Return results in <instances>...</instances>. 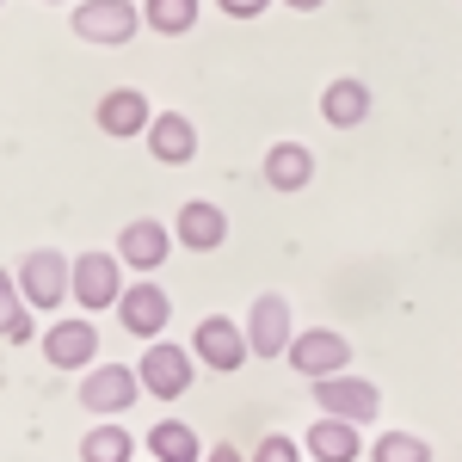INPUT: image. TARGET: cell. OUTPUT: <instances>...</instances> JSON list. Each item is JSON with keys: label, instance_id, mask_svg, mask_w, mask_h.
<instances>
[{"label": "cell", "instance_id": "cell-15", "mask_svg": "<svg viewBox=\"0 0 462 462\" xmlns=\"http://www.w3.org/2000/svg\"><path fill=\"white\" fill-rule=\"evenodd\" d=\"M259 179L272 185V191H302L309 179H315V148L309 143H272L265 148V161H259Z\"/></svg>", "mask_w": 462, "mask_h": 462}, {"label": "cell", "instance_id": "cell-4", "mask_svg": "<svg viewBox=\"0 0 462 462\" xmlns=\"http://www.w3.org/2000/svg\"><path fill=\"white\" fill-rule=\"evenodd\" d=\"M191 352H198V364L204 370H241L253 357V346H247V320H228V315H204L198 327H191Z\"/></svg>", "mask_w": 462, "mask_h": 462}, {"label": "cell", "instance_id": "cell-25", "mask_svg": "<svg viewBox=\"0 0 462 462\" xmlns=\"http://www.w3.org/2000/svg\"><path fill=\"white\" fill-rule=\"evenodd\" d=\"M216 6H222L228 19H259V13H265L272 0H216Z\"/></svg>", "mask_w": 462, "mask_h": 462}, {"label": "cell", "instance_id": "cell-18", "mask_svg": "<svg viewBox=\"0 0 462 462\" xmlns=\"http://www.w3.org/2000/svg\"><path fill=\"white\" fill-rule=\"evenodd\" d=\"M320 117H327L333 130H357V124L370 117V87L352 80V74L327 80V93H320Z\"/></svg>", "mask_w": 462, "mask_h": 462}, {"label": "cell", "instance_id": "cell-20", "mask_svg": "<svg viewBox=\"0 0 462 462\" xmlns=\"http://www.w3.org/2000/svg\"><path fill=\"white\" fill-rule=\"evenodd\" d=\"M130 457H136V438L124 426H111V420H99L80 438V462H130Z\"/></svg>", "mask_w": 462, "mask_h": 462}, {"label": "cell", "instance_id": "cell-17", "mask_svg": "<svg viewBox=\"0 0 462 462\" xmlns=\"http://www.w3.org/2000/svg\"><path fill=\"white\" fill-rule=\"evenodd\" d=\"M302 450L320 462H357V450H364V438H357L352 420H333V413H320L315 426L302 431Z\"/></svg>", "mask_w": 462, "mask_h": 462}, {"label": "cell", "instance_id": "cell-27", "mask_svg": "<svg viewBox=\"0 0 462 462\" xmlns=\"http://www.w3.org/2000/svg\"><path fill=\"white\" fill-rule=\"evenodd\" d=\"M284 6H296V13H315V6H327V0H284Z\"/></svg>", "mask_w": 462, "mask_h": 462}, {"label": "cell", "instance_id": "cell-16", "mask_svg": "<svg viewBox=\"0 0 462 462\" xmlns=\"http://www.w3.org/2000/svg\"><path fill=\"white\" fill-rule=\"evenodd\" d=\"M173 241L191 247V253H216L228 241V216L216 210V204H204V198H191V204L173 216Z\"/></svg>", "mask_w": 462, "mask_h": 462}, {"label": "cell", "instance_id": "cell-6", "mask_svg": "<svg viewBox=\"0 0 462 462\" xmlns=\"http://www.w3.org/2000/svg\"><path fill=\"white\" fill-rule=\"evenodd\" d=\"M315 407H320V413H333V420L370 426V420L383 413V389L364 383V376H352V370H339V376H320V383H315Z\"/></svg>", "mask_w": 462, "mask_h": 462}, {"label": "cell", "instance_id": "cell-8", "mask_svg": "<svg viewBox=\"0 0 462 462\" xmlns=\"http://www.w3.org/2000/svg\"><path fill=\"white\" fill-rule=\"evenodd\" d=\"M143 32V13L130 6V0H80L74 6V37L80 43H99V50H117V43H130V37Z\"/></svg>", "mask_w": 462, "mask_h": 462}, {"label": "cell", "instance_id": "cell-29", "mask_svg": "<svg viewBox=\"0 0 462 462\" xmlns=\"http://www.w3.org/2000/svg\"><path fill=\"white\" fill-rule=\"evenodd\" d=\"M50 6H56V0H50Z\"/></svg>", "mask_w": 462, "mask_h": 462}, {"label": "cell", "instance_id": "cell-1", "mask_svg": "<svg viewBox=\"0 0 462 462\" xmlns=\"http://www.w3.org/2000/svg\"><path fill=\"white\" fill-rule=\"evenodd\" d=\"M19 290H25V302L32 309H43V315H56L62 302H74V259L56 247H32L25 259H19Z\"/></svg>", "mask_w": 462, "mask_h": 462}, {"label": "cell", "instance_id": "cell-24", "mask_svg": "<svg viewBox=\"0 0 462 462\" xmlns=\"http://www.w3.org/2000/svg\"><path fill=\"white\" fill-rule=\"evenodd\" d=\"M253 462H302V444L284 438V431H272V438H259V444H253Z\"/></svg>", "mask_w": 462, "mask_h": 462}, {"label": "cell", "instance_id": "cell-26", "mask_svg": "<svg viewBox=\"0 0 462 462\" xmlns=\"http://www.w3.org/2000/svg\"><path fill=\"white\" fill-rule=\"evenodd\" d=\"M204 462H247V457H241V444H216Z\"/></svg>", "mask_w": 462, "mask_h": 462}, {"label": "cell", "instance_id": "cell-10", "mask_svg": "<svg viewBox=\"0 0 462 462\" xmlns=\"http://www.w3.org/2000/svg\"><path fill=\"white\" fill-rule=\"evenodd\" d=\"M117 320H124V333H136V339H167V320H173V296L143 278V284H130L117 296Z\"/></svg>", "mask_w": 462, "mask_h": 462}, {"label": "cell", "instance_id": "cell-5", "mask_svg": "<svg viewBox=\"0 0 462 462\" xmlns=\"http://www.w3.org/2000/svg\"><path fill=\"white\" fill-rule=\"evenodd\" d=\"M290 370L296 376H339V370H352V339L346 333H333V327H302L296 339H290Z\"/></svg>", "mask_w": 462, "mask_h": 462}, {"label": "cell", "instance_id": "cell-11", "mask_svg": "<svg viewBox=\"0 0 462 462\" xmlns=\"http://www.w3.org/2000/svg\"><path fill=\"white\" fill-rule=\"evenodd\" d=\"M296 320H290V296H253L247 309V346L253 357H290Z\"/></svg>", "mask_w": 462, "mask_h": 462}, {"label": "cell", "instance_id": "cell-28", "mask_svg": "<svg viewBox=\"0 0 462 462\" xmlns=\"http://www.w3.org/2000/svg\"><path fill=\"white\" fill-rule=\"evenodd\" d=\"M0 6H6V0H0Z\"/></svg>", "mask_w": 462, "mask_h": 462}, {"label": "cell", "instance_id": "cell-19", "mask_svg": "<svg viewBox=\"0 0 462 462\" xmlns=\"http://www.w3.org/2000/svg\"><path fill=\"white\" fill-rule=\"evenodd\" d=\"M143 444H148V457H154V462H204V457H210V450H204V438L185 426V420H161Z\"/></svg>", "mask_w": 462, "mask_h": 462}, {"label": "cell", "instance_id": "cell-23", "mask_svg": "<svg viewBox=\"0 0 462 462\" xmlns=\"http://www.w3.org/2000/svg\"><path fill=\"white\" fill-rule=\"evenodd\" d=\"M370 462H431V444L420 431H383L370 444Z\"/></svg>", "mask_w": 462, "mask_h": 462}, {"label": "cell", "instance_id": "cell-12", "mask_svg": "<svg viewBox=\"0 0 462 462\" xmlns=\"http://www.w3.org/2000/svg\"><path fill=\"white\" fill-rule=\"evenodd\" d=\"M43 357H50L56 370H93V357H99V327H93V315L50 320V333H43Z\"/></svg>", "mask_w": 462, "mask_h": 462}, {"label": "cell", "instance_id": "cell-22", "mask_svg": "<svg viewBox=\"0 0 462 462\" xmlns=\"http://www.w3.org/2000/svg\"><path fill=\"white\" fill-rule=\"evenodd\" d=\"M0 339H32V302H25V290H19V278H6L0 272Z\"/></svg>", "mask_w": 462, "mask_h": 462}, {"label": "cell", "instance_id": "cell-14", "mask_svg": "<svg viewBox=\"0 0 462 462\" xmlns=\"http://www.w3.org/2000/svg\"><path fill=\"white\" fill-rule=\"evenodd\" d=\"M148 154L161 161V167H185L191 154H198V124L185 117V111H154V124H148Z\"/></svg>", "mask_w": 462, "mask_h": 462}, {"label": "cell", "instance_id": "cell-13", "mask_svg": "<svg viewBox=\"0 0 462 462\" xmlns=\"http://www.w3.org/2000/svg\"><path fill=\"white\" fill-rule=\"evenodd\" d=\"M99 130L106 136H148V124H154V106H148V93H136V87H111L106 99H99Z\"/></svg>", "mask_w": 462, "mask_h": 462}, {"label": "cell", "instance_id": "cell-21", "mask_svg": "<svg viewBox=\"0 0 462 462\" xmlns=\"http://www.w3.org/2000/svg\"><path fill=\"white\" fill-rule=\"evenodd\" d=\"M143 25L154 37H185L198 25V0H148L143 6Z\"/></svg>", "mask_w": 462, "mask_h": 462}, {"label": "cell", "instance_id": "cell-9", "mask_svg": "<svg viewBox=\"0 0 462 462\" xmlns=\"http://www.w3.org/2000/svg\"><path fill=\"white\" fill-rule=\"evenodd\" d=\"M173 228L167 222H154V216H136V222H124L117 228V259L130 265V272H143V278H154L161 265H167V253H173Z\"/></svg>", "mask_w": 462, "mask_h": 462}, {"label": "cell", "instance_id": "cell-3", "mask_svg": "<svg viewBox=\"0 0 462 462\" xmlns=\"http://www.w3.org/2000/svg\"><path fill=\"white\" fill-rule=\"evenodd\" d=\"M136 394H148L143 376H136V364H93V370L80 376V407H87L93 420H117L124 407H136Z\"/></svg>", "mask_w": 462, "mask_h": 462}, {"label": "cell", "instance_id": "cell-2", "mask_svg": "<svg viewBox=\"0 0 462 462\" xmlns=\"http://www.w3.org/2000/svg\"><path fill=\"white\" fill-rule=\"evenodd\" d=\"M117 296H124V259L106 247L74 253V302L87 315H106V309H117Z\"/></svg>", "mask_w": 462, "mask_h": 462}, {"label": "cell", "instance_id": "cell-7", "mask_svg": "<svg viewBox=\"0 0 462 462\" xmlns=\"http://www.w3.org/2000/svg\"><path fill=\"white\" fill-rule=\"evenodd\" d=\"M191 370H198V352L167 346V339H148L143 364H136V376H143V389L154 394V401H179V394L191 389Z\"/></svg>", "mask_w": 462, "mask_h": 462}]
</instances>
